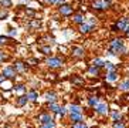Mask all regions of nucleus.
<instances>
[{
    "mask_svg": "<svg viewBox=\"0 0 129 128\" xmlns=\"http://www.w3.org/2000/svg\"><path fill=\"white\" fill-rule=\"evenodd\" d=\"M126 49L123 46V40L122 38H114L111 41V49H109V54H121L125 53Z\"/></svg>",
    "mask_w": 129,
    "mask_h": 128,
    "instance_id": "nucleus-1",
    "label": "nucleus"
},
{
    "mask_svg": "<svg viewBox=\"0 0 129 128\" xmlns=\"http://www.w3.org/2000/svg\"><path fill=\"white\" fill-rule=\"evenodd\" d=\"M112 6L109 0H95L94 4H92V7L95 10H106V9H109Z\"/></svg>",
    "mask_w": 129,
    "mask_h": 128,
    "instance_id": "nucleus-2",
    "label": "nucleus"
},
{
    "mask_svg": "<svg viewBox=\"0 0 129 128\" xmlns=\"http://www.w3.org/2000/svg\"><path fill=\"white\" fill-rule=\"evenodd\" d=\"M62 64H64V60L61 57H50V58H47V66L50 68H58Z\"/></svg>",
    "mask_w": 129,
    "mask_h": 128,
    "instance_id": "nucleus-3",
    "label": "nucleus"
},
{
    "mask_svg": "<svg viewBox=\"0 0 129 128\" xmlns=\"http://www.w3.org/2000/svg\"><path fill=\"white\" fill-rule=\"evenodd\" d=\"M72 11H74V7L70 4H61L60 6V14L62 16H70L72 14Z\"/></svg>",
    "mask_w": 129,
    "mask_h": 128,
    "instance_id": "nucleus-4",
    "label": "nucleus"
},
{
    "mask_svg": "<svg viewBox=\"0 0 129 128\" xmlns=\"http://www.w3.org/2000/svg\"><path fill=\"white\" fill-rule=\"evenodd\" d=\"M95 111L101 115H106L108 114V104L106 102H99L98 105L95 107Z\"/></svg>",
    "mask_w": 129,
    "mask_h": 128,
    "instance_id": "nucleus-5",
    "label": "nucleus"
},
{
    "mask_svg": "<svg viewBox=\"0 0 129 128\" xmlns=\"http://www.w3.org/2000/svg\"><path fill=\"white\" fill-rule=\"evenodd\" d=\"M115 26H116V29L118 30H125L126 27L129 26V19H126V17H122L121 20H118L116 22V24H115Z\"/></svg>",
    "mask_w": 129,
    "mask_h": 128,
    "instance_id": "nucleus-6",
    "label": "nucleus"
},
{
    "mask_svg": "<svg viewBox=\"0 0 129 128\" xmlns=\"http://www.w3.org/2000/svg\"><path fill=\"white\" fill-rule=\"evenodd\" d=\"M16 68L14 67H6L3 70V75L6 77V78H13V77H16Z\"/></svg>",
    "mask_w": 129,
    "mask_h": 128,
    "instance_id": "nucleus-7",
    "label": "nucleus"
},
{
    "mask_svg": "<svg viewBox=\"0 0 129 128\" xmlns=\"http://www.w3.org/2000/svg\"><path fill=\"white\" fill-rule=\"evenodd\" d=\"M72 56L77 58H82L85 56V50L82 47H72Z\"/></svg>",
    "mask_w": 129,
    "mask_h": 128,
    "instance_id": "nucleus-8",
    "label": "nucleus"
},
{
    "mask_svg": "<svg viewBox=\"0 0 129 128\" xmlns=\"http://www.w3.org/2000/svg\"><path fill=\"white\" fill-rule=\"evenodd\" d=\"M92 29H94V27H92V26H89V24H88V23H85V22H84L82 24H80V31H81L82 34L89 33V31H91Z\"/></svg>",
    "mask_w": 129,
    "mask_h": 128,
    "instance_id": "nucleus-9",
    "label": "nucleus"
},
{
    "mask_svg": "<svg viewBox=\"0 0 129 128\" xmlns=\"http://www.w3.org/2000/svg\"><path fill=\"white\" fill-rule=\"evenodd\" d=\"M13 67L16 68V71H19V73H23V71H26V64L23 63V61H17V63H14V66Z\"/></svg>",
    "mask_w": 129,
    "mask_h": 128,
    "instance_id": "nucleus-10",
    "label": "nucleus"
},
{
    "mask_svg": "<svg viewBox=\"0 0 129 128\" xmlns=\"http://www.w3.org/2000/svg\"><path fill=\"white\" fill-rule=\"evenodd\" d=\"M70 118H71L72 122H80V121H82V114L81 113H72V114H70Z\"/></svg>",
    "mask_w": 129,
    "mask_h": 128,
    "instance_id": "nucleus-11",
    "label": "nucleus"
},
{
    "mask_svg": "<svg viewBox=\"0 0 129 128\" xmlns=\"http://www.w3.org/2000/svg\"><path fill=\"white\" fill-rule=\"evenodd\" d=\"M46 100L48 102H55V101H57V94L53 93V91H50V93H47V94H46Z\"/></svg>",
    "mask_w": 129,
    "mask_h": 128,
    "instance_id": "nucleus-12",
    "label": "nucleus"
},
{
    "mask_svg": "<svg viewBox=\"0 0 129 128\" xmlns=\"http://www.w3.org/2000/svg\"><path fill=\"white\" fill-rule=\"evenodd\" d=\"M68 111H70V114H72V113H81L82 114V108H81L80 105H77V104H71V105L68 107Z\"/></svg>",
    "mask_w": 129,
    "mask_h": 128,
    "instance_id": "nucleus-13",
    "label": "nucleus"
},
{
    "mask_svg": "<svg viewBox=\"0 0 129 128\" xmlns=\"http://www.w3.org/2000/svg\"><path fill=\"white\" fill-rule=\"evenodd\" d=\"M118 73L116 71H108V74H106V80L108 81H116L118 80Z\"/></svg>",
    "mask_w": 129,
    "mask_h": 128,
    "instance_id": "nucleus-14",
    "label": "nucleus"
},
{
    "mask_svg": "<svg viewBox=\"0 0 129 128\" xmlns=\"http://www.w3.org/2000/svg\"><path fill=\"white\" fill-rule=\"evenodd\" d=\"M27 101H28V98H27V95H20L19 98H17V105L19 107H23V105H26L27 104Z\"/></svg>",
    "mask_w": 129,
    "mask_h": 128,
    "instance_id": "nucleus-15",
    "label": "nucleus"
},
{
    "mask_svg": "<svg viewBox=\"0 0 129 128\" xmlns=\"http://www.w3.org/2000/svg\"><path fill=\"white\" fill-rule=\"evenodd\" d=\"M72 22L75 23V24H82V23L85 22V19H84L82 14H75L74 17H72Z\"/></svg>",
    "mask_w": 129,
    "mask_h": 128,
    "instance_id": "nucleus-16",
    "label": "nucleus"
},
{
    "mask_svg": "<svg viewBox=\"0 0 129 128\" xmlns=\"http://www.w3.org/2000/svg\"><path fill=\"white\" fill-rule=\"evenodd\" d=\"M38 121H40L41 124H44V122H48V121H53V118L50 117L48 114H41V115H40V118H38Z\"/></svg>",
    "mask_w": 129,
    "mask_h": 128,
    "instance_id": "nucleus-17",
    "label": "nucleus"
},
{
    "mask_svg": "<svg viewBox=\"0 0 129 128\" xmlns=\"http://www.w3.org/2000/svg\"><path fill=\"white\" fill-rule=\"evenodd\" d=\"M27 98H28V101H36L38 98V94L33 90V91H30V93H27Z\"/></svg>",
    "mask_w": 129,
    "mask_h": 128,
    "instance_id": "nucleus-18",
    "label": "nucleus"
},
{
    "mask_svg": "<svg viewBox=\"0 0 129 128\" xmlns=\"http://www.w3.org/2000/svg\"><path fill=\"white\" fill-rule=\"evenodd\" d=\"M48 110H50V111H53V113H57V114H58V110H60V107H58L55 102H48Z\"/></svg>",
    "mask_w": 129,
    "mask_h": 128,
    "instance_id": "nucleus-19",
    "label": "nucleus"
},
{
    "mask_svg": "<svg viewBox=\"0 0 129 128\" xmlns=\"http://www.w3.org/2000/svg\"><path fill=\"white\" fill-rule=\"evenodd\" d=\"M104 67H105L108 71H116V66H115V64H112V63H109V61H106Z\"/></svg>",
    "mask_w": 129,
    "mask_h": 128,
    "instance_id": "nucleus-20",
    "label": "nucleus"
},
{
    "mask_svg": "<svg viewBox=\"0 0 129 128\" xmlns=\"http://www.w3.org/2000/svg\"><path fill=\"white\" fill-rule=\"evenodd\" d=\"M88 104H89L91 107H96L99 104L98 98H96V97H89V98H88Z\"/></svg>",
    "mask_w": 129,
    "mask_h": 128,
    "instance_id": "nucleus-21",
    "label": "nucleus"
},
{
    "mask_svg": "<svg viewBox=\"0 0 129 128\" xmlns=\"http://www.w3.org/2000/svg\"><path fill=\"white\" fill-rule=\"evenodd\" d=\"M92 66H95V67H104V66H105V63H104L101 58H95V60L92 61Z\"/></svg>",
    "mask_w": 129,
    "mask_h": 128,
    "instance_id": "nucleus-22",
    "label": "nucleus"
},
{
    "mask_svg": "<svg viewBox=\"0 0 129 128\" xmlns=\"http://www.w3.org/2000/svg\"><path fill=\"white\" fill-rule=\"evenodd\" d=\"M119 88H121L122 91H128V90H129V80H125L123 83H121Z\"/></svg>",
    "mask_w": 129,
    "mask_h": 128,
    "instance_id": "nucleus-23",
    "label": "nucleus"
},
{
    "mask_svg": "<svg viewBox=\"0 0 129 128\" xmlns=\"http://www.w3.org/2000/svg\"><path fill=\"white\" fill-rule=\"evenodd\" d=\"M89 74H92V75H98V74H99V67H95V66L89 67Z\"/></svg>",
    "mask_w": 129,
    "mask_h": 128,
    "instance_id": "nucleus-24",
    "label": "nucleus"
},
{
    "mask_svg": "<svg viewBox=\"0 0 129 128\" xmlns=\"http://www.w3.org/2000/svg\"><path fill=\"white\" fill-rule=\"evenodd\" d=\"M0 4L3 6V7H12V0H0Z\"/></svg>",
    "mask_w": 129,
    "mask_h": 128,
    "instance_id": "nucleus-25",
    "label": "nucleus"
},
{
    "mask_svg": "<svg viewBox=\"0 0 129 128\" xmlns=\"http://www.w3.org/2000/svg\"><path fill=\"white\" fill-rule=\"evenodd\" d=\"M54 121H48V122H44V124H41V128H54Z\"/></svg>",
    "mask_w": 129,
    "mask_h": 128,
    "instance_id": "nucleus-26",
    "label": "nucleus"
},
{
    "mask_svg": "<svg viewBox=\"0 0 129 128\" xmlns=\"http://www.w3.org/2000/svg\"><path fill=\"white\" fill-rule=\"evenodd\" d=\"M16 91H17L19 94H21V93H24V91H26V87H24L23 84H19V86L16 87Z\"/></svg>",
    "mask_w": 129,
    "mask_h": 128,
    "instance_id": "nucleus-27",
    "label": "nucleus"
},
{
    "mask_svg": "<svg viewBox=\"0 0 129 128\" xmlns=\"http://www.w3.org/2000/svg\"><path fill=\"white\" fill-rule=\"evenodd\" d=\"M71 128H87V127L84 125V122H82V121H80V122H74Z\"/></svg>",
    "mask_w": 129,
    "mask_h": 128,
    "instance_id": "nucleus-28",
    "label": "nucleus"
},
{
    "mask_svg": "<svg viewBox=\"0 0 129 128\" xmlns=\"http://www.w3.org/2000/svg\"><path fill=\"white\" fill-rule=\"evenodd\" d=\"M85 23H88L89 26H92V27H94L95 24H96V20H95L94 17H88V20H87V22H85Z\"/></svg>",
    "mask_w": 129,
    "mask_h": 128,
    "instance_id": "nucleus-29",
    "label": "nucleus"
},
{
    "mask_svg": "<svg viewBox=\"0 0 129 128\" xmlns=\"http://www.w3.org/2000/svg\"><path fill=\"white\" fill-rule=\"evenodd\" d=\"M40 51L44 53V54H50L51 53V49H50V47H40Z\"/></svg>",
    "mask_w": 129,
    "mask_h": 128,
    "instance_id": "nucleus-30",
    "label": "nucleus"
},
{
    "mask_svg": "<svg viewBox=\"0 0 129 128\" xmlns=\"http://www.w3.org/2000/svg\"><path fill=\"white\" fill-rule=\"evenodd\" d=\"M114 128H126V127H125V124H123V122H121V121H116V122L114 124Z\"/></svg>",
    "mask_w": 129,
    "mask_h": 128,
    "instance_id": "nucleus-31",
    "label": "nucleus"
},
{
    "mask_svg": "<svg viewBox=\"0 0 129 128\" xmlns=\"http://www.w3.org/2000/svg\"><path fill=\"white\" fill-rule=\"evenodd\" d=\"M48 2L51 4H60V6H61V4H64L65 0H48Z\"/></svg>",
    "mask_w": 129,
    "mask_h": 128,
    "instance_id": "nucleus-32",
    "label": "nucleus"
},
{
    "mask_svg": "<svg viewBox=\"0 0 129 128\" xmlns=\"http://www.w3.org/2000/svg\"><path fill=\"white\" fill-rule=\"evenodd\" d=\"M10 40H9L7 37H3V36H0V46H3V44H6V43H9Z\"/></svg>",
    "mask_w": 129,
    "mask_h": 128,
    "instance_id": "nucleus-33",
    "label": "nucleus"
},
{
    "mask_svg": "<svg viewBox=\"0 0 129 128\" xmlns=\"http://www.w3.org/2000/svg\"><path fill=\"white\" fill-rule=\"evenodd\" d=\"M112 117H114V120H115V121H118V120H121V114L115 111V113H112Z\"/></svg>",
    "mask_w": 129,
    "mask_h": 128,
    "instance_id": "nucleus-34",
    "label": "nucleus"
},
{
    "mask_svg": "<svg viewBox=\"0 0 129 128\" xmlns=\"http://www.w3.org/2000/svg\"><path fill=\"white\" fill-rule=\"evenodd\" d=\"M65 113H67V108H65V107H60V110H58V114H60V115H64Z\"/></svg>",
    "mask_w": 129,
    "mask_h": 128,
    "instance_id": "nucleus-35",
    "label": "nucleus"
},
{
    "mask_svg": "<svg viewBox=\"0 0 129 128\" xmlns=\"http://www.w3.org/2000/svg\"><path fill=\"white\" fill-rule=\"evenodd\" d=\"M7 17V11H0V20H3V19H6Z\"/></svg>",
    "mask_w": 129,
    "mask_h": 128,
    "instance_id": "nucleus-36",
    "label": "nucleus"
},
{
    "mask_svg": "<svg viewBox=\"0 0 129 128\" xmlns=\"http://www.w3.org/2000/svg\"><path fill=\"white\" fill-rule=\"evenodd\" d=\"M72 81H74L75 84H82V83H84L82 80H81V78H78V77H75V78H72Z\"/></svg>",
    "mask_w": 129,
    "mask_h": 128,
    "instance_id": "nucleus-37",
    "label": "nucleus"
},
{
    "mask_svg": "<svg viewBox=\"0 0 129 128\" xmlns=\"http://www.w3.org/2000/svg\"><path fill=\"white\" fill-rule=\"evenodd\" d=\"M4 58H7V56H6V54H4L3 51H2V50H0V61H3Z\"/></svg>",
    "mask_w": 129,
    "mask_h": 128,
    "instance_id": "nucleus-38",
    "label": "nucleus"
},
{
    "mask_svg": "<svg viewBox=\"0 0 129 128\" xmlns=\"http://www.w3.org/2000/svg\"><path fill=\"white\" fill-rule=\"evenodd\" d=\"M30 26H31V27H37V26H40V22H33Z\"/></svg>",
    "mask_w": 129,
    "mask_h": 128,
    "instance_id": "nucleus-39",
    "label": "nucleus"
},
{
    "mask_svg": "<svg viewBox=\"0 0 129 128\" xmlns=\"http://www.w3.org/2000/svg\"><path fill=\"white\" fill-rule=\"evenodd\" d=\"M9 34H10V36H14V34H16V30H10V31H9Z\"/></svg>",
    "mask_w": 129,
    "mask_h": 128,
    "instance_id": "nucleus-40",
    "label": "nucleus"
},
{
    "mask_svg": "<svg viewBox=\"0 0 129 128\" xmlns=\"http://www.w3.org/2000/svg\"><path fill=\"white\" fill-rule=\"evenodd\" d=\"M4 80H6V77H4V75H0V83H2V81H4Z\"/></svg>",
    "mask_w": 129,
    "mask_h": 128,
    "instance_id": "nucleus-41",
    "label": "nucleus"
},
{
    "mask_svg": "<svg viewBox=\"0 0 129 128\" xmlns=\"http://www.w3.org/2000/svg\"><path fill=\"white\" fill-rule=\"evenodd\" d=\"M123 31H125V33H129V26L126 27V29H125V30H123Z\"/></svg>",
    "mask_w": 129,
    "mask_h": 128,
    "instance_id": "nucleus-42",
    "label": "nucleus"
}]
</instances>
